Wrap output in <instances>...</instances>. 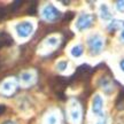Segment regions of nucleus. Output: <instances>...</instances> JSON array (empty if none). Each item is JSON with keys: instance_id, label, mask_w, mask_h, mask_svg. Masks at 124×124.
Here are the masks:
<instances>
[{"instance_id": "nucleus-1", "label": "nucleus", "mask_w": 124, "mask_h": 124, "mask_svg": "<svg viewBox=\"0 0 124 124\" xmlns=\"http://www.w3.org/2000/svg\"><path fill=\"white\" fill-rule=\"evenodd\" d=\"M89 45L90 48L93 54H98L101 52L102 46H103V40L99 35H93L89 38Z\"/></svg>"}, {"instance_id": "nucleus-2", "label": "nucleus", "mask_w": 124, "mask_h": 124, "mask_svg": "<svg viewBox=\"0 0 124 124\" xmlns=\"http://www.w3.org/2000/svg\"><path fill=\"white\" fill-rule=\"evenodd\" d=\"M60 15H61L60 12L54 7L53 5H47L43 10V16L47 21H54V20L60 17Z\"/></svg>"}, {"instance_id": "nucleus-3", "label": "nucleus", "mask_w": 124, "mask_h": 124, "mask_svg": "<svg viewBox=\"0 0 124 124\" xmlns=\"http://www.w3.org/2000/svg\"><path fill=\"white\" fill-rule=\"evenodd\" d=\"M16 31H17V35L20 37L25 38V37L31 35V32L33 31V27L30 22H21L16 25Z\"/></svg>"}, {"instance_id": "nucleus-4", "label": "nucleus", "mask_w": 124, "mask_h": 124, "mask_svg": "<svg viewBox=\"0 0 124 124\" xmlns=\"http://www.w3.org/2000/svg\"><path fill=\"white\" fill-rule=\"evenodd\" d=\"M93 22V16L90 15V14H82L78 18V22H77V28L79 30H84V29H87L92 25Z\"/></svg>"}, {"instance_id": "nucleus-5", "label": "nucleus", "mask_w": 124, "mask_h": 124, "mask_svg": "<svg viewBox=\"0 0 124 124\" xmlns=\"http://www.w3.org/2000/svg\"><path fill=\"white\" fill-rule=\"evenodd\" d=\"M14 40L12 36L7 33L6 31H0V48L5 47V46H10L13 45Z\"/></svg>"}, {"instance_id": "nucleus-6", "label": "nucleus", "mask_w": 124, "mask_h": 124, "mask_svg": "<svg viewBox=\"0 0 124 124\" xmlns=\"http://www.w3.org/2000/svg\"><path fill=\"white\" fill-rule=\"evenodd\" d=\"M102 107H103V102H102V99L100 95H95L94 99H93V111L98 114V115H101V111H102Z\"/></svg>"}, {"instance_id": "nucleus-7", "label": "nucleus", "mask_w": 124, "mask_h": 124, "mask_svg": "<svg viewBox=\"0 0 124 124\" xmlns=\"http://www.w3.org/2000/svg\"><path fill=\"white\" fill-rule=\"evenodd\" d=\"M124 28V21H120V20H115L110 22V24L108 25V30L109 31H116Z\"/></svg>"}, {"instance_id": "nucleus-8", "label": "nucleus", "mask_w": 124, "mask_h": 124, "mask_svg": "<svg viewBox=\"0 0 124 124\" xmlns=\"http://www.w3.org/2000/svg\"><path fill=\"white\" fill-rule=\"evenodd\" d=\"M100 10H101V16L103 20H109L111 17V14L109 12V9L107 7L106 5H101V7H100Z\"/></svg>"}, {"instance_id": "nucleus-9", "label": "nucleus", "mask_w": 124, "mask_h": 124, "mask_svg": "<svg viewBox=\"0 0 124 124\" xmlns=\"http://www.w3.org/2000/svg\"><path fill=\"white\" fill-rule=\"evenodd\" d=\"M71 54H72L74 56H76V58L80 56V55L83 54V46H82V45H77V46H75V47H72V49H71Z\"/></svg>"}, {"instance_id": "nucleus-10", "label": "nucleus", "mask_w": 124, "mask_h": 124, "mask_svg": "<svg viewBox=\"0 0 124 124\" xmlns=\"http://www.w3.org/2000/svg\"><path fill=\"white\" fill-rule=\"evenodd\" d=\"M22 4H23V1H14L13 4H12V6L9 7V9H10L12 12H15V10H16V9H17Z\"/></svg>"}, {"instance_id": "nucleus-11", "label": "nucleus", "mask_w": 124, "mask_h": 124, "mask_svg": "<svg viewBox=\"0 0 124 124\" xmlns=\"http://www.w3.org/2000/svg\"><path fill=\"white\" fill-rule=\"evenodd\" d=\"M8 9L7 7H0V20L6 17V15L8 14Z\"/></svg>"}, {"instance_id": "nucleus-12", "label": "nucleus", "mask_w": 124, "mask_h": 124, "mask_svg": "<svg viewBox=\"0 0 124 124\" xmlns=\"http://www.w3.org/2000/svg\"><path fill=\"white\" fill-rule=\"evenodd\" d=\"M36 8H37V4H36V2H33V4L30 6V8L28 9V13H29V15H35V14H36Z\"/></svg>"}, {"instance_id": "nucleus-13", "label": "nucleus", "mask_w": 124, "mask_h": 124, "mask_svg": "<svg viewBox=\"0 0 124 124\" xmlns=\"http://www.w3.org/2000/svg\"><path fill=\"white\" fill-rule=\"evenodd\" d=\"M67 61H61V62H59L58 63V69L59 70H64L67 68Z\"/></svg>"}, {"instance_id": "nucleus-14", "label": "nucleus", "mask_w": 124, "mask_h": 124, "mask_svg": "<svg viewBox=\"0 0 124 124\" xmlns=\"http://www.w3.org/2000/svg\"><path fill=\"white\" fill-rule=\"evenodd\" d=\"M74 15H75V14H74V12H67L66 15H64V18H63V20H64V21H68V20L70 21L71 18L74 17Z\"/></svg>"}, {"instance_id": "nucleus-15", "label": "nucleus", "mask_w": 124, "mask_h": 124, "mask_svg": "<svg viewBox=\"0 0 124 124\" xmlns=\"http://www.w3.org/2000/svg\"><path fill=\"white\" fill-rule=\"evenodd\" d=\"M71 117H72V120L75 121V122H77L78 121V117H79V111H72V114H71Z\"/></svg>"}, {"instance_id": "nucleus-16", "label": "nucleus", "mask_w": 124, "mask_h": 124, "mask_svg": "<svg viewBox=\"0 0 124 124\" xmlns=\"http://www.w3.org/2000/svg\"><path fill=\"white\" fill-rule=\"evenodd\" d=\"M116 7L120 10H124V1H117L116 2Z\"/></svg>"}, {"instance_id": "nucleus-17", "label": "nucleus", "mask_w": 124, "mask_h": 124, "mask_svg": "<svg viewBox=\"0 0 124 124\" xmlns=\"http://www.w3.org/2000/svg\"><path fill=\"white\" fill-rule=\"evenodd\" d=\"M48 122H49V124H54L55 122H56V118H55V116H51L48 118Z\"/></svg>"}, {"instance_id": "nucleus-18", "label": "nucleus", "mask_w": 124, "mask_h": 124, "mask_svg": "<svg viewBox=\"0 0 124 124\" xmlns=\"http://www.w3.org/2000/svg\"><path fill=\"white\" fill-rule=\"evenodd\" d=\"M98 124H107V120H106V117H102L101 120L98 122Z\"/></svg>"}, {"instance_id": "nucleus-19", "label": "nucleus", "mask_w": 124, "mask_h": 124, "mask_svg": "<svg viewBox=\"0 0 124 124\" xmlns=\"http://www.w3.org/2000/svg\"><path fill=\"white\" fill-rule=\"evenodd\" d=\"M5 110H6V107H5L4 105H1V106H0V115H1Z\"/></svg>"}, {"instance_id": "nucleus-20", "label": "nucleus", "mask_w": 124, "mask_h": 124, "mask_svg": "<svg viewBox=\"0 0 124 124\" xmlns=\"http://www.w3.org/2000/svg\"><path fill=\"white\" fill-rule=\"evenodd\" d=\"M120 64H121V68H122V70L124 71V60H122V61H121Z\"/></svg>"}, {"instance_id": "nucleus-21", "label": "nucleus", "mask_w": 124, "mask_h": 124, "mask_svg": "<svg viewBox=\"0 0 124 124\" xmlns=\"http://www.w3.org/2000/svg\"><path fill=\"white\" fill-rule=\"evenodd\" d=\"M2 124H15L14 122H12V121H7V122H4Z\"/></svg>"}, {"instance_id": "nucleus-22", "label": "nucleus", "mask_w": 124, "mask_h": 124, "mask_svg": "<svg viewBox=\"0 0 124 124\" xmlns=\"http://www.w3.org/2000/svg\"><path fill=\"white\" fill-rule=\"evenodd\" d=\"M122 39H124V30L122 31Z\"/></svg>"}]
</instances>
